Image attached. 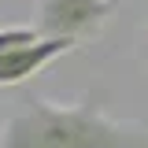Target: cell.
<instances>
[{
	"instance_id": "1",
	"label": "cell",
	"mask_w": 148,
	"mask_h": 148,
	"mask_svg": "<svg viewBox=\"0 0 148 148\" xmlns=\"http://www.w3.org/2000/svg\"><path fill=\"white\" fill-rule=\"evenodd\" d=\"M0 148H148V130L111 119L100 92H85L74 104L30 96L26 108L4 122Z\"/></svg>"
},
{
	"instance_id": "2",
	"label": "cell",
	"mask_w": 148,
	"mask_h": 148,
	"mask_svg": "<svg viewBox=\"0 0 148 148\" xmlns=\"http://www.w3.org/2000/svg\"><path fill=\"white\" fill-rule=\"evenodd\" d=\"M108 11H111V0H41L37 30H41V37L82 41V37L100 34Z\"/></svg>"
},
{
	"instance_id": "3",
	"label": "cell",
	"mask_w": 148,
	"mask_h": 148,
	"mask_svg": "<svg viewBox=\"0 0 148 148\" xmlns=\"http://www.w3.org/2000/svg\"><path fill=\"white\" fill-rule=\"evenodd\" d=\"M74 45L78 41H67V37H41L37 45L0 52V85H18V82L34 78L41 67H48L56 56H67Z\"/></svg>"
},
{
	"instance_id": "4",
	"label": "cell",
	"mask_w": 148,
	"mask_h": 148,
	"mask_svg": "<svg viewBox=\"0 0 148 148\" xmlns=\"http://www.w3.org/2000/svg\"><path fill=\"white\" fill-rule=\"evenodd\" d=\"M37 41H41V30L4 26V30H0V52H11V48H22V45H37Z\"/></svg>"
},
{
	"instance_id": "5",
	"label": "cell",
	"mask_w": 148,
	"mask_h": 148,
	"mask_svg": "<svg viewBox=\"0 0 148 148\" xmlns=\"http://www.w3.org/2000/svg\"><path fill=\"white\" fill-rule=\"evenodd\" d=\"M111 4H115V0H111Z\"/></svg>"
}]
</instances>
